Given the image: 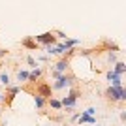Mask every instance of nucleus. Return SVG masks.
<instances>
[{"label": "nucleus", "instance_id": "7", "mask_svg": "<svg viewBox=\"0 0 126 126\" xmlns=\"http://www.w3.org/2000/svg\"><path fill=\"white\" fill-rule=\"evenodd\" d=\"M21 92V87H17V85H10V87H6V94H4V104L10 105L11 102H13V98H15L17 94Z\"/></svg>", "mask_w": 126, "mask_h": 126}, {"label": "nucleus", "instance_id": "18", "mask_svg": "<svg viewBox=\"0 0 126 126\" xmlns=\"http://www.w3.org/2000/svg\"><path fill=\"white\" fill-rule=\"evenodd\" d=\"M17 81L26 83V81H28V70H19V72H17Z\"/></svg>", "mask_w": 126, "mask_h": 126}, {"label": "nucleus", "instance_id": "19", "mask_svg": "<svg viewBox=\"0 0 126 126\" xmlns=\"http://www.w3.org/2000/svg\"><path fill=\"white\" fill-rule=\"evenodd\" d=\"M119 60V57H117V53H113V51H107V62L113 66V64Z\"/></svg>", "mask_w": 126, "mask_h": 126}, {"label": "nucleus", "instance_id": "6", "mask_svg": "<svg viewBox=\"0 0 126 126\" xmlns=\"http://www.w3.org/2000/svg\"><path fill=\"white\" fill-rule=\"evenodd\" d=\"M70 64H72V60L66 57H60L55 62V66H53V70L55 72H58V74H68V70H70Z\"/></svg>", "mask_w": 126, "mask_h": 126}, {"label": "nucleus", "instance_id": "28", "mask_svg": "<svg viewBox=\"0 0 126 126\" xmlns=\"http://www.w3.org/2000/svg\"><path fill=\"white\" fill-rule=\"evenodd\" d=\"M121 126H124V124H121Z\"/></svg>", "mask_w": 126, "mask_h": 126}, {"label": "nucleus", "instance_id": "17", "mask_svg": "<svg viewBox=\"0 0 126 126\" xmlns=\"http://www.w3.org/2000/svg\"><path fill=\"white\" fill-rule=\"evenodd\" d=\"M0 85H2L4 89L11 85V79H10V75L6 74V72H2V74H0Z\"/></svg>", "mask_w": 126, "mask_h": 126}, {"label": "nucleus", "instance_id": "5", "mask_svg": "<svg viewBox=\"0 0 126 126\" xmlns=\"http://www.w3.org/2000/svg\"><path fill=\"white\" fill-rule=\"evenodd\" d=\"M36 94L42 96V98H45V100H49V98L53 96L51 83H38V85H36Z\"/></svg>", "mask_w": 126, "mask_h": 126}, {"label": "nucleus", "instance_id": "10", "mask_svg": "<svg viewBox=\"0 0 126 126\" xmlns=\"http://www.w3.org/2000/svg\"><path fill=\"white\" fill-rule=\"evenodd\" d=\"M40 77H42V68H32L28 72V81L26 83H36Z\"/></svg>", "mask_w": 126, "mask_h": 126}, {"label": "nucleus", "instance_id": "9", "mask_svg": "<svg viewBox=\"0 0 126 126\" xmlns=\"http://www.w3.org/2000/svg\"><path fill=\"white\" fill-rule=\"evenodd\" d=\"M21 47H25L26 51H38V47H40V45L34 42V38H32V36H25V38L21 40Z\"/></svg>", "mask_w": 126, "mask_h": 126}, {"label": "nucleus", "instance_id": "25", "mask_svg": "<svg viewBox=\"0 0 126 126\" xmlns=\"http://www.w3.org/2000/svg\"><path fill=\"white\" fill-rule=\"evenodd\" d=\"M8 57V51H6V49H0V58H6Z\"/></svg>", "mask_w": 126, "mask_h": 126}, {"label": "nucleus", "instance_id": "1", "mask_svg": "<svg viewBox=\"0 0 126 126\" xmlns=\"http://www.w3.org/2000/svg\"><path fill=\"white\" fill-rule=\"evenodd\" d=\"M53 85H51V89L53 90H64V89H70L72 85L77 81V77L72 74H58V72H55L53 70Z\"/></svg>", "mask_w": 126, "mask_h": 126}, {"label": "nucleus", "instance_id": "2", "mask_svg": "<svg viewBox=\"0 0 126 126\" xmlns=\"http://www.w3.org/2000/svg\"><path fill=\"white\" fill-rule=\"evenodd\" d=\"M104 96L111 102V104H119V102L126 100V89H124V87H111V85H109V87L105 89Z\"/></svg>", "mask_w": 126, "mask_h": 126}, {"label": "nucleus", "instance_id": "23", "mask_svg": "<svg viewBox=\"0 0 126 126\" xmlns=\"http://www.w3.org/2000/svg\"><path fill=\"white\" fill-rule=\"evenodd\" d=\"M36 60H38V62H45V60H47V55H40Z\"/></svg>", "mask_w": 126, "mask_h": 126}, {"label": "nucleus", "instance_id": "14", "mask_svg": "<svg viewBox=\"0 0 126 126\" xmlns=\"http://www.w3.org/2000/svg\"><path fill=\"white\" fill-rule=\"evenodd\" d=\"M79 43H81V40H75V38H66L62 42V45H64V49H72V47H77Z\"/></svg>", "mask_w": 126, "mask_h": 126}, {"label": "nucleus", "instance_id": "27", "mask_svg": "<svg viewBox=\"0 0 126 126\" xmlns=\"http://www.w3.org/2000/svg\"><path fill=\"white\" fill-rule=\"evenodd\" d=\"M2 89H4V87H2V85H0V92H2Z\"/></svg>", "mask_w": 126, "mask_h": 126}, {"label": "nucleus", "instance_id": "15", "mask_svg": "<svg viewBox=\"0 0 126 126\" xmlns=\"http://www.w3.org/2000/svg\"><path fill=\"white\" fill-rule=\"evenodd\" d=\"M47 105H49V107H53L55 111H60V109H62V104H60V100H58V98H55V96H51V98L47 100Z\"/></svg>", "mask_w": 126, "mask_h": 126}, {"label": "nucleus", "instance_id": "26", "mask_svg": "<svg viewBox=\"0 0 126 126\" xmlns=\"http://www.w3.org/2000/svg\"><path fill=\"white\" fill-rule=\"evenodd\" d=\"M0 104H4V92H0Z\"/></svg>", "mask_w": 126, "mask_h": 126}, {"label": "nucleus", "instance_id": "3", "mask_svg": "<svg viewBox=\"0 0 126 126\" xmlns=\"http://www.w3.org/2000/svg\"><path fill=\"white\" fill-rule=\"evenodd\" d=\"M77 100H79V90L77 89H70V92L60 100L62 109H66L68 113H72V111L75 109V105H77Z\"/></svg>", "mask_w": 126, "mask_h": 126}, {"label": "nucleus", "instance_id": "11", "mask_svg": "<svg viewBox=\"0 0 126 126\" xmlns=\"http://www.w3.org/2000/svg\"><path fill=\"white\" fill-rule=\"evenodd\" d=\"M81 124H96V117H90V115H85L83 111L79 113V119H77Z\"/></svg>", "mask_w": 126, "mask_h": 126}, {"label": "nucleus", "instance_id": "16", "mask_svg": "<svg viewBox=\"0 0 126 126\" xmlns=\"http://www.w3.org/2000/svg\"><path fill=\"white\" fill-rule=\"evenodd\" d=\"M104 47L107 49V51H113V53H119V51H121V47H119L115 42H111V40H105V42H104Z\"/></svg>", "mask_w": 126, "mask_h": 126}, {"label": "nucleus", "instance_id": "22", "mask_svg": "<svg viewBox=\"0 0 126 126\" xmlns=\"http://www.w3.org/2000/svg\"><path fill=\"white\" fill-rule=\"evenodd\" d=\"M85 115H90V117H96V107H89V109L83 111Z\"/></svg>", "mask_w": 126, "mask_h": 126}, {"label": "nucleus", "instance_id": "21", "mask_svg": "<svg viewBox=\"0 0 126 126\" xmlns=\"http://www.w3.org/2000/svg\"><path fill=\"white\" fill-rule=\"evenodd\" d=\"M53 32H55V36H57V40H60V42H64V40L68 38L64 30H53Z\"/></svg>", "mask_w": 126, "mask_h": 126}, {"label": "nucleus", "instance_id": "13", "mask_svg": "<svg viewBox=\"0 0 126 126\" xmlns=\"http://www.w3.org/2000/svg\"><path fill=\"white\" fill-rule=\"evenodd\" d=\"M111 70H113V72H115V74H119V75H122L126 72V64L122 62V60H117L115 64H113V66H111Z\"/></svg>", "mask_w": 126, "mask_h": 126}, {"label": "nucleus", "instance_id": "24", "mask_svg": "<svg viewBox=\"0 0 126 126\" xmlns=\"http://www.w3.org/2000/svg\"><path fill=\"white\" fill-rule=\"evenodd\" d=\"M121 121H122V124L126 122V111L124 109H121Z\"/></svg>", "mask_w": 126, "mask_h": 126}, {"label": "nucleus", "instance_id": "20", "mask_svg": "<svg viewBox=\"0 0 126 126\" xmlns=\"http://www.w3.org/2000/svg\"><path fill=\"white\" fill-rule=\"evenodd\" d=\"M26 64H28V66H32V68H38V60L32 57V55H28V57H26Z\"/></svg>", "mask_w": 126, "mask_h": 126}, {"label": "nucleus", "instance_id": "4", "mask_svg": "<svg viewBox=\"0 0 126 126\" xmlns=\"http://www.w3.org/2000/svg\"><path fill=\"white\" fill-rule=\"evenodd\" d=\"M34 38V42L38 43V45H42V47H45V45H57L58 40L57 36H55V32H43V34H38V36H32Z\"/></svg>", "mask_w": 126, "mask_h": 126}, {"label": "nucleus", "instance_id": "12", "mask_svg": "<svg viewBox=\"0 0 126 126\" xmlns=\"http://www.w3.org/2000/svg\"><path fill=\"white\" fill-rule=\"evenodd\" d=\"M34 105H36L38 111H42L43 107L47 105V100H45V98H42V96H38L36 92H34Z\"/></svg>", "mask_w": 126, "mask_h": 126}, {"label": "nucleus", "instance_id": "8", "mask_svg": "<svg viewBox=\"0 0 126 126\" xmlns=\"http://www.w3.org/2000/svg\"><path fill=\"white\" fill-rule=\"evenodd\" d=\"M105 81H107L111 87H122V75L115 74L113 70H107V72H105Z\"/></svg>", "mask_w": 126, "mask_h": 126}]
</instances>
